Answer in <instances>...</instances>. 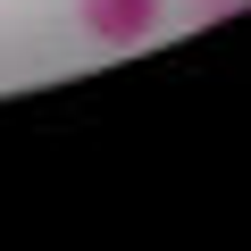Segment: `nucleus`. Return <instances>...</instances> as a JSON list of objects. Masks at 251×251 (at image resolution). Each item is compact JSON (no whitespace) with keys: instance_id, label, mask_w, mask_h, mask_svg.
<instances>
[{"instance_id":"obj_1","label":"nucleus","mask_w":251,"mask_h":251,"mask_svg":"<svg viewBox=\"0 0 251 251\" xmlns=\"http://www.w3.org/2000/svg\"><path fill=\"white\" fill-rule=\"evenodd\" d=\"M75 25L92 42H109V50H134V42H151L168 25V0H75Z\"/></svg>"},{"instance_id":"obj_2","label":"nucleus","mask_w":251,"mask_h":251,"mask_svg":"<svg viewBox=\"0 0 251 251\" xmlns=\"http://www.w3.org/2000/svg\"><path fill=\"white\" fill-rule=\"evenodd\" d=\"M209 9H218V0H209Z\"/></svg>"}]
</instances>
